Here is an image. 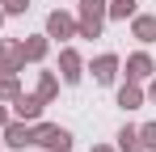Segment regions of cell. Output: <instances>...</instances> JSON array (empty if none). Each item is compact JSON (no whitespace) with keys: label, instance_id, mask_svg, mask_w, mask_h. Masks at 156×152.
I'll return each mask as SVG.
<instances>
[{"label":"cell","instance_id":"6da1fadb","mask_svg":"<svg viewBox=\"0 0 156 152\" xmlns=\"http://www.w3.org/2000/svg\"><path fill=\"white\" fill-rule=\"evenodd\" d=\"M101 17H105V0H80V38H101Z\"/></svg>","mask_w":156,"mask_h":152},{"label":"cell","instance_id":"7a4b0ae2","mask_svg":"<svg viewBox=\"0 0 156 152\" xmlns=\"http://www.w3.org/2000/svg\"><path fill=\"white\" fill-rule=\"evenodd\" d=\"M34 144H42L47 152H68V148H72V135H68L63 127L42 123V127H34Z\"/></svg>","mask_w":156,"mask_h":152},{"label":"cell","instance_id":"3957f363","mask_svg":"<svg viewBox=\"0 0 156 152\" xmlns=\"http://www.w3.org/2000/svg\"><path fill=\"white\" fill-rule=\"evenodd\" d=\"M4 144L9 148H26V144H34V127L21 118V123H4Z\"/></svg>","mask_w":156,"mask_h":152},{"label":"cell","instance_id":"277c9868","mask_svg":"<svg viewBox=\"0 0 156 152\" xmlns=\"http://www.w3.org/2000/svg\"><path fill=\"white\" fill-rule=\"evenodd\" d=\"M21 63H26L21 42H0V72H17Z\"/></svg>","mask_w":156,"mask_h":152},{"label":"cell","instance_id":"5b68a950","mask_svg":"<svg viewBox=\"0 0 156 152\" xmlns=\"http://www.w3.org/2000/svg\"><path fill=\"white\" fill-rule=\"evenodd\" d=\"M42 106H47L42 97H26V93H17V97H13V110H17V118H26V123H34V118L42 114Z\"/></svg>","mask_w":156,"mask_h":152},{"label":"cell","instance_id":"8992f818","mask_svg":"<svg viewBox=\"0 0 156 152\" xmlns=\"http://www.w3.org/2000/svg\"><path fill=\"white\" fill-rule=\"evenodd\" d=\"M47 34H51V38H72V34H76V21H72L68 13H51V17H47Z\"/></svg>","mask_w":156,"mask_h":152},{"label":"cell","instance_id":"52a82bcc","mask_svg":"<svg viewBox=\"0 0 156 152\" xmlns=\"http://www.w3.org/2000/svg\"><path fill=\"white\" fill-rule=\"evenodd\" d=\"M59 68H63V80H68V85H76L80 80V55L76 51H63V55H59Z\"/></svg>","mask_w":156,"mask_h":152},{"label":"cell","instance_id":"ba28073f","mask_svg":"<svg viewBox=\"0 0 156 152\" xmlns=\"http://www.w3.org/2000/svg\"><path fill=\"white\" fill-rule=\"evenodd\" d=\"M114 72H118V55H101V59L93 63V76H97L101 85H110V80H114Z\"/></svg>","mask_w":156,"mask_h":152},{"label":"cell","instance_id":"9c48e42d","mask_svg":"<svg viewBox=\"0 0 156 152\" xmlns=\"http://www.w3.org/2000/svg\"><path fill=\"white\" fill-rule=\"evenodd\" d=\"M127 76H131V80L152 76V59H148V55H131V59H127Z\"/></svg>","mask_w":156,"mask_h":152},{"label":"cell","instance_id":"30bf717a","mask_svg":"<svg viewBox=\"0 0 156 152\" xmlns=\"http://www.w3.org/2000/svg\"><path fill=\"white\" fill-rule=\"evenodd\" d=\"M135 38L139 42H156V17H135Z\"/></svg>","mask_w":156,"mask_h":152},{"label":"cell","instance_id":"8fae6325","mask_svg":"<svg viewBox=\"0 0 156 152\" xmlns=\"http://www.w3.org/2000/svg\"><path fill=\"white\" fill-rule=\"evenodd\" d=\"M139 101H144V93H139L135 85H122V89H118V106H122V110H135Z\"/></svg>","mask_w":156,"mask_h":152},{"label":"cell","instance_id":"7c38bea8","mask_svg":"<svg viewBox=\"0 0 156 152\" xmlns=\"http://www.w3.org/2000/svg\"><path fill=\"white\" fill-rule=\"evenodd\" d=\"M118 139H122V152H148L144 144H139V131H131V127H122V135H118Z\"/></svg>","mask_w":156,"mask_h":152},{"label":"cell","instance_id":"4fadbf2b","mask_svg":"<svg viewBox=\"0 0 156 152\" xmlns=\"http://www.w3.org/2000/svg\"><path fill=\"white\" fill-rule=\"evenodd\" d=\"M55 89H59V80H55L51 72H42V80H38V97L51 101V97H55Z\"/></svg>","mask_w":156,"mask_h":152},{"label":"cell","instance_id":"5bb4252c","mask_svg":"<svg viewBox=\"0 0 156 152\" xmlns=\"http://www.w3.org/2000/svg\"><path fill=\"white\" fill-rule=\"evenodd\" d=\"M131 13H135V0H114L110 4V17H118V21H127Z\"/></svg>","mask_w":156,"mask_h":152},{"label":"cell","instance_id":"9a60e30c","mask_svg":"<svg viewBox=\"0 0 156 152\" xmlns=\"http://www.w3.org/2000/svg\"><path fill=\"white\" fill-rule=\"evenodd\" d=\"M21 51H26V59H42L47 55V42L42 38H30V42H21Z\"/></svg>","mask_w":156,"mask_h":152},{"label":"cell","instance_id":"2e32d148","mask_svg":"<svg viewBox=\"0 0 156 152\" xmlns=\"http://www.w3.org/2000/svg\"><path fill=\"white\" fill-rule=\"evenodd\" d=\"M0 97H17V72H4V76H0Z\"/></svg>","mask_w":156,"mask_h":152},{"label":"cell","instance_id":"e0dca14e","mask_svg":"<svg viewBox=\"0 0 156 152\" xmlns=\"http://www.w3.org/2000/svg\"><path fill=\"white\" fill-rule=\"evenodd\" d=\"M139 144H144V148H156V123L139 127Z\"/></svg>","mask_w":156,"mask_h":152},{"label":"cell","instance_id":"ac0fdd59","mask_svg":"<svg viewBox=\"0 0 156 152\" xmlns=\"http://www.w3.org/2000/svg\"><path fill=\"white\" fill-rule=\"evenodd\" d=\"M0 9H4V13H26L30 0H0Z\"/></svg>","mask_w":156,"mask_h":152},{"label":"cell","instance_id":"d6986e66","mask_svg":"<svg viewBox=\"0 0 156 152\" xmlns=\"http://www.w3.org/2000/svg\"><path fill=\"white\" fill-rule=\"evenodd\" d=\"M4 123H9V114H4V106H0V127H4Z\"/></svg>","mask_w":156,"mask_h":152},{"label":"cell","instance_id":"ffe728a7","mask_svg":"<svg viewBox=\"0 0 156 152\" xmlns=\"http://www.w3.org/2000/svg\"><path fill=\"white\" fill-rule=\"evenodd\" d=\"M148 97H152V101H156V80H152V89H148Z\"/></svg>","mask_w":156,"mask_h":152},{"label":"cell","instance_id":"44dd1931","mask_svg":"<svg viewBox=\"0 0 156 152\" xmlns=\"http://www.w3.org/2000/svg\"><path fill=\"white\" fill-rule=\"evenodd\" d=\"M93 152H110V148H93Z\"/></svg>","mask_w":156,"mask_h":152},{"label":"cell","instance_id":"7402d4cb","mask_svg":"<svg viewBox=\"0 0 156 152\" xmlns=\"http://www.w3.org/2000/svg\"><path fill=\"white\" fill-rule=\"evenodd\" d=\"M0 21H4V9H0Z\"/></svg>","mask_w":156,"mask_h":152}]
</instances>
